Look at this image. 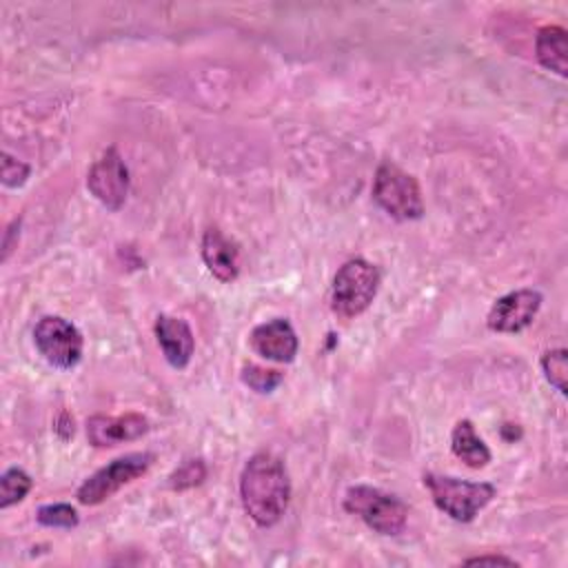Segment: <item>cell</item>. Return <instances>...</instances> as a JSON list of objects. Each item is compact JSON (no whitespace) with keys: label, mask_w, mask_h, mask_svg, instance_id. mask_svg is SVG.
<instances>
[{"label":"cell","mask_w":568,"mask_h":568,"mask_svg":"<svg viewBox=\"0 0 568 568\" xmlns=\"http://www.w3.org/2000/svg\"><path fill=\"white\" fill-rule=\"evenodd\" d=\"M240 497L246 515L257 526L277 524L291 499V479L284 462L271 453L253 455L240 475Z\"/></svg>","instance_id":"6da1fadb"},{"label":"cell","mask_w":568,"mask_h":568,"mask_svg":"<svg viewBox=\"0 0 568 568\" xmlns=\"http://www.w3.org/2000/svg\"><path fill=\"white\" fill-rule=\"evenodd\" d=\"M424 486L442 513L464 524L473 521L495 497V486L488 481H466L435 473L424 475Z\"/></svg>","instance_id":"7a4b0ae2"},{"label":"cell","mask_w":568,"mask_h":568,"mask_svg":"<svg viewBox=\"0 0 568 568\" xmlns=\"http://www.w3.org/2000/svg\"><path fill=\"white\" fill-rule=\"evenodd\" d=\"M344 510L359 517L371 530L379 535H399L408 521V506L382 488L351 486L344 495Z\"/></svg>","instance_id":"3957f363"},{"label":"cell","mask_w":568,"mask_h":568,"mask_svg":"<svg viewBox=\"0 0 568 568\" xmlns=\"http://www.w3.org/2000/svg\"><path fill=\"white\" fill-rule=\"evenodd\" d=\"M379 282H382V275L375 264L362 257L344 262L333 280V293H331L333 311L344 320L362 315L375 300Z\"/></svg>","instance_id":"277c9868"},{"label":"cell","mask_w":568,"mask_h":568,"mask_svg":"<svg viewBox=\"0 0 568 568\" xmlns=\"http://www.w3.org/2000/svg\"><path fill=\"white\" fill-rule=\"evenodd\" d=\"M373 200L397 220H419L424 215V200L417 180L393 162H382L377 166Z\"/></svg>","instance_id":"5b68a950"},{"label":"cell","mask_w":568,"mask_h":568,"mask_svg":"<svg viewBox=\"0 0 568 568\" xmlns=\"http://www.w3.org/2000/svg\"><path fill=\"white\" fill-rule=\"evenodd\" d=\"M153 459L155 457L151 453H129L109 462L106 466L95 470L89 479H84V484L78 488V495H75L78 501L84 506L102 504L122 486L142 477L153 466Z\"/></svg>","instance_id":"8992f818"},{"label":"cell","mask_w":568,"mask_h":568,"mask_svg":"<svg viewBox=\"0 0 568 568\" xmlns=\"http://www.w3.org/2000/svg\"><path fill=\"white\" fill-rule=\"evenodd\" d=\"M33 342L40 355L55 368H73L82 357L80 331L60 315L42 317L33 328Z\"/></svg>","instance_id":"52a82bcc"},{"label":"cell","mask_w":568,"mask_h":568,"mask_svg":"<svg viewBox=\"0 0 568 568\" xmlns=\"http://www.w3.org/2000/svg\"><path fill=\"white\" fill-rule=\"evenodd\" d=\"M87 186L91 195L111 211L122 209L129 193V169L118 149H106L89 169Z\"/></svg>","instance_id":"ba28073f"},{"label":"cell","mask_w":568,"mask_h":568,"mask_svg":"<svg viewBox=\"0 0 568 568\" xmlns=\"http://www.w3.org/2000/svg\"><path fill=\"white\" fill-rule=\"evenodd\" d=\"M541 306V293L535 288H519L499 297L488 311V328L495 333H519L532 324Z\"/></svg>","instance_id":"9c48e42d"},{"label":"cell","mask_w":568,"mask_h":568,"mask_svg":"<svg viewBox=\"0 0 568 568\" xmlns=\"http://www.w3.org/2000/svg\"><path fill=\"white\" fill-rule=\"evenodd\" d=\"M149 430L146 417L138 413L126 415H93L87 422V437L95 448H111L124 442H133Z\"/></svg>","instance_id":"30bf717a"},{"label":"cell","mask_w":568,"mask_h":568,"mask_svg":"<svg viewBox=\"0 0 568 568\" xmlns=\"http://www.w3.org/2000/svg\"><path fill=\"white\" fill-rule=\"evenodd\" d=\"M251 346L257 355L273 359V362H293L297 355V335L288 320L275 317L253 328Z\"/></svg>","instance_id":"8fae6325"},{"label":"cell","mask_w":568,"mask_h":568,"mask_svg":"<svg viewBox=\"0 0 568 568\" xmlns=\"http://www.w3.org/2000/svg\"><path fill=\"white\" fill-rule=\"evenodd\" d=\"M202 260L213 277L220 282H233L240 275V251L217 226L204 231Z\"/></svg>","instance_id":"7c38bea8"},{"label":"cell","mask_w":568,"mask_h":568,"mask_svg":"<svg viewBox=\"0 0 568 568\" xmlns=\"http://www.w3.org/2000/svg\"><path fill=\"white\" fill-rule=\"evenodd\" d=\"M155 337L166 362L173 368H184L191 362L195 339H193L191 326L182 317L160 315L155 320Z\"/></svg>","instance_id":"4fadbf2b"},{"label":"cell","mask_w":568,"mask_h":568,"mask_svg":"<svg viewBox=\"0 0 568 568\" xmlns=\"http://www.w3.org/2000/svg\"><path fill=\"white\" fill-rule=\"evenodd\" d=\"M535 53L541 67L555 71L557 75L568 73V47H566V31L561 27L548 24L537 31L535 38Z\"/></svg>","instance_id":"5bb4252c"},{"label":"cell","mask_w":568,"mask_h":568,"mask_svg":"<svg viewBox=\"0 0 568 568\" xmlns=\"http://www.w3.org/2000/svg\"><path fill=\"white\" fill-rule=\"evenodd\" d=\"M450 448L457 459H462L468 468H484L490 462V450L484 439L475 433L470 419H462L455 424L450 435Z\"/></svg>","instance_id":"9a60e30c"},{"label":"cell","mask_w":568,"mask_h":568,"mask_svg":"<svg viewBox=\"0 0 568 568\" xmlns=\"http://www.w3.org/2000/svg\"><path fill=\"white\" fill-rule=\"evenodd\" d=\"M31 490V477L22 468H7L0 477V506L9 508L27 497Z\"/></svg>","instance_id":"2e32d148"},{"label":"cell","mask_w":568,"mask_h":568,"mask_svg":"<svg viewBox=\"0 0 568 568\" xmlns=\"http://www.w3.org/2000/svg\"><path fill=\"white\" fill-rule=\"evenodd\" d=\"M284 375L275 368H266L260 364H246L242 368V382L253 388L255 393H271L273 388H277L282 384Z\"/></svg>","instance_id":"e0dca14e"},{"label":"cell","mask_w":568,"mask_h":568,"mask_svg":"<svg viewBox=\"0 0 568 568\" xmlns=\"http://www.w3.org/2000/svg\"><path fill=\"white\" fill-rule=\"evenodd\" d=\"M541 368L546 379L561 393L566 395V377H568V355L564 348H555L544 353L541 357Z\"/></svg>","instance_id":"ac0fdd59"},{"label":"cell","mask_w":568,"mask_h":568,"mask_svg":"<svg viewBox=\"0 0 568 568\" xmlns=\"http://www.w3.org/2000/svg\"><path fill=\"white\" fill-rule=\"evenodd\" d=\"M36 519L49 528H73L78 526V510L69 504H47L38 508Z\"/></svg>","instance_id":"d6986e66"},{"label":"cell","mask_w":568,"mask_h":568,"mask_svg":"<svg viewBox=\"0 0 568 568\" xmlns=\"http://www.w3.org/2000/svg\"><path fill=\"white\" fill-rule=\"evenodd\" d=\"M206 477V466L202 459H189L184 462L178 470L171 473L169 477V486L173 490H186V488H193L197 484H202Z\"/></svg>","instance_id":"ffe728a7"},{"label":"cell","mask_w":568,"mask_h":568,"mask_svg":"<svg viewBox=\"0 0 568 568\" xmlns=\"http://www.w3.org/2000/svg\"><path fill=\"white\" fill-rule=\"evenodd\" d=\"M29 178V166L16 158H11L9 153L2 155V182L7 186H20L24 184Z\"/></svg>","instance_id":"44dd1931"},{"label":"cell","mask_w":568,"mask_h":568,"mask_svg":"<svg viewBox=\"0 0 568 568\" xmlns=\"http://www.w3.org/2000/svg\"><path fill=\"white\" fill-rule=\"evenodd\" d=\"M466 566H477V564H506V566H517L515 559L504 557V555H479V557H470L464 561Z\"/></svg>","instance_id":"7402d4cb"}]
</instances>
